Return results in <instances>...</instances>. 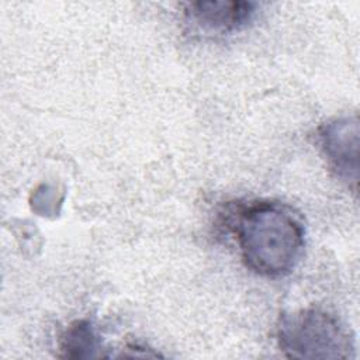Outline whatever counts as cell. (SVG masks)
<instances>
[{"label":"cell","mask_w":360,"mask_h":360,"mask_svg":"<svg viewBox=\"0 0 360 360\" xmlns=\"http://www.w3.org/2000/svg\"><path fill=\"white\" fill-rule=\"evenodd\" d=\"M250 1H191L184 4L190 22L205 32L225 34L243 27L255 11Z\"/></svg>","instance_id":"277c9868"},{"label":"cell","mask_w":360,"mask_h":360,"mask_svg":"<svg viewBox=\"0 0 360 360\" xmlns=\"http://www.w3.org/2000/svg\"><path fill=\"white\" fill-rule=\"evenodd\" d=\"M278 346L291 359H347L354 356L350 330L329 312L305 308L283 314L277 326Z\"/></svg>","instance_id":"7a4b0ae2"},{"label":"cell","mask_w":360,"mask_h":360,"mask_svg":"<svg viewBox=\"0 0 360 360\" xmlns=\"http://www.w3.org/2000/svg\"><path fill=\"white\" fill-rule=\"evenodd\" d=\"M236 235L245 264L264 277L291 273L305 248L304 224L283 202L256 201L243 208Z\"/></svg>","instance_id":"6da1fadb"},{"label":"cell","mask_w":360,"mask_h":360,"mask_svg":"<svg viewBox=\"0 0 360 360\" xmlns=\"http://www.w3.org/2000/svg\"><path fill=\"white\" fill-rule=\"evenodd\" d=\"M63 357H91L97 350V336L86 321L72 323L65 332L60 343Z\"/></svg>","instance_id":"5b68a950"},{"label":"cell","mask_w":360,"mask_h":360,"mask_svg":"<svg viewBox=\"0 0 360 360\" xmlns=\"http://www.w3.org/2000/svg\"><path fill=\"white\" fill-rule=\"evenodd\" d=\"M319 138L323 153L336 174L346 181L357 183V117H340L325 124Z\"/></svg>","instance_id":"3957f363"}]
</instances>
